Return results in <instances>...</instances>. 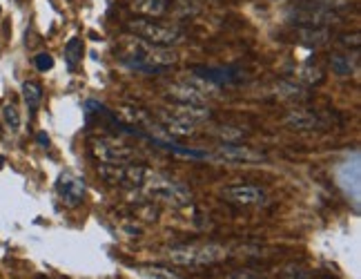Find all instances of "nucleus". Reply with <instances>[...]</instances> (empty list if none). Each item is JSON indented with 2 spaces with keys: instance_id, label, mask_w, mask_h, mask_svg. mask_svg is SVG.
<instances>
[{
  "instance_id": "nucleus-2",
  "label": "nucleus",
  "mask_w": 361,
  "mask_h": 279,
  "mask_svg": "<svg viewBox=\"0 0 361 279\" xmlns=\"http://www.w3.org/2000/svg\"><path fill=\"white\" fill-rule=\"evenodd\" d=\"M228 248L219 244H185L168 250V257L178 266H212L228 257Z\"/></svg>"
},
{
  "instance_id": "nucleus-11",
  "label": "nucleus",
  "mask_w": 361,
  "mask_h": 279,
  "mask_svg": "<svg viewBox=\"0 0 361 279\" xmlns=\"http://www.w3.org/2000/svg\"><path fill=\"white\" fill-rule=\"evenodd\" d=\"M192 72L197 78L207 81L210 85H232V83H239L241 76L234 72V69H226V67H203L197 65L192 67Z\"/></svg>"
},
{
  "instance_id": "nucleus-4",
  "label": "nucleus",
  "mask_w": 361,
  "mask_h": 279,
  "mask_svg": "<svg viewBox=\"0 0 361 279\" xmlns=\"http://www.w3.org/2000/svg\"><path fill=\"white\" fill-rule=\"evenodd\" d=\"M145 194L154 201H163L174 208H183L192 203V192L170 177H152L145 181Z\"/></svg>"
},
{
  "instance_id": "nucleus-20",
  "label": "nucleus",
  "mask_w": 361,
  "mask_h": 279,
  "mask_svg": "<svg viewBox=\"0 0 361 279\" xmlns=\"http://www.w3.org/2000/svg\"><path fill=\"white\" fill-rule=\"evenodd\" d=\"M3 121H5V125L11 132L20 130V114H18V109L13 107V105H5L3 107Z\"/></svg>"
},
{
  "instance_id": "nucleus-14",
  "label": "nucleus",
  "mask_w": 361,
  "mask_h": 279,
  "mask_svg": "<svg viewBox=\"0 0 361 279\" xmlns=\"http://www.w3.org/2000/svg\"><path fill=\"white\" fill-rule=\"evenodd\" d=\"M168 96L176 103L183 105H205V96L192 85H185V83H176V85L168 88Z\"/></svg>"
},
{
  "instance_id": "nucleus-18",
  "label": "nucleus",
  "mask_w": 361,
  "mask_h": 279,
  "mask_svg": "<svg viewBox=\"0 0 361 279\" xmlns=\"http://www.w3.org/2000/svg\"><path fill=\"white\" fill-rule=\"evenodd\" d=\"M23 99L32 112H36L40 107V101H43V88L38 85L36 81H25L23 83Z\"/></svg>"
},
{
  "instance_id": "nucleus-10",
  "label": "nucleus",
  "mask_w": 361,
  "mask_h": 279,
  "mask_svg": "<svg viewBox=\"0 0 361 279\" xmlns=\"http://www.w3.org/2000/svg\"><path fill=\"white\" fill-rule=\"evenodd\" d=\"M224 199L237 206H261L266 201V192L255 186H228L224 188Z\"/></svg>"
},
{
  "instance_id": "nucleus-22",
  "label": "nucleus",
  "mask_w": 361,
  "mask_h": 279,
  "mask_svg": "<svg viewBox=\"0 0 361 279\" xmlns=\"http://www.w3.org/2000/svg\"><path fill=\"white\" fill-rule=\"evenodd\" d=\"M279 92L281 94H288V96H293V99H301V96H305L303 92H301V88L299 85H295V83H279Z\"/></svg>"
},
{
  "instance_id": "nucleus-8",
  "label": "nucleus",
  "mask_w": 361,
  "mask_h": 279,
  "mask_svg": "<svg viewBox=\"0 0 361 279\" xmlns=\"http://www.w3.org/2000/svg\"><path fill=\"white\" fill-rule=\"evenodd\" d=\"M56 192H59V199L67 208H78L85 201V181L74 174H61L56 181Z\"/></svg>"
},
{
  "instance_id": "nucleus-12",
  "label": "nucleus",
  "mask_w": 361,
  "mask_h": 279,
  "mask_svg": "<svg viewBox=\"0 0 361 279\" xmlns=\"http://www.w3.org/2000/svg\"><path fill=\"white\" fill-rule=\"evenodd\" d=\"M159 121L165 130H168L170 134H176V136H190L194 134V130H197V123H192L183 117H178L176 112H159Z\"/></svg>"
},
{
  "instance_id": "nucleus-1",
  "label": "nucleus",
  "mask_w": 361,
  "mask_h": 279,
  "mask_svg": "<svg viewBox=\"0 0 361 279\" xmlns=\"http://www.w3.org/2000/svg\"><path fill=\"white\" fill-rule=\"evenodd\" d=\"M125 30L132 36L145 40L147 45H157V47H174L178 43H183V32L180 30L154 23L149 18H130L125 23Z\"/></svg>"
},
{
  "instance_id": "nucleus-6",
  "label": "nucleus",
  "mask_w": 361,
  "mask_h": 279,
  "mask_svg": "<svg viewBox=\"0 0 361 279\" xmlns=\"http://www.w3.org/2000/svg\"><path fill=\"white\" fill-rule=\"evenodd\" d=\"M343 13L337 3H326V0H308L295 11L297 23H303L305 27H326L330 23H339Z\"/></svg>"
},
{
  "instance_id": "nucleus-5",
  "label": "nucleus",
  "mask_w": 361,
  "mask_h": 279,
  "mask_svg": "<svg viewBox=\"0 0 361 279\" xmlns=\"http://www.w3.org/2000/svg\"><path fill=\"white\" fill-rule=\"evenodd\" d=\"M99 174L105 184L118 188H143L149 177V170L136 163H103L99 165Z\"/></svg>"
},
{
  "instance_id": "nucleus-15",
  "label": "nucleus",
  "mask_w": 361,
  "mask_h": 279,
  "mask_svg": "<svg viewBox=\"0 0 361 279\" xmlns=\"http://www.w3.org/2000/svg\"><path fill=\"white\" fill-rule=\"evenodd\" d=\"M130 5L138 16L157 18V16H163L165 9H168V0H132Z\"/></svg>"
},
{
  "instance_id": "nucleus-13",
  "label": "nucleus",
  "mask_w": 361,
  "mask_h": 279,
  "mask_svg": "<svg viewBox=\"0 0 361 279\" xmlns=\"http://www.w3.org/2000/svg\"><path fill=\"white\" fill-rule=\"evenodd\" d=\"M286 123L295 130H322V128H326V121L319 114H314V112H308V109H299V112H293V114H288Z\"/></svg>"
},
{
  "instance_id": "nucleus-16",
  "label": "nucleus",
  "mask_w": 361,
  "mask_h": 279,
  "mask_svg": "<svg viewBox=\"0 0 361 279\" xmlns=\"http://www.w3.org/2000/svg\"><path fill=\"white\" fill-rule=\"evenodd\" d=\"M330 67L337 76H350L357 69V54H332L330 56Z\"/></svg>"
},
{
  "instance_id": "nucleus-17",
  "label": "nucleus",
  "mask_w": 361,
  "mask_h": 279,
  "mask_svg": "<svg viewBox=\"0 0 361 279\" xmlns=\"http://www.w3.org/2000/svg\"><path fill=\"white\" fill-rule=\"evenodd\" d=\"M82 54H85V43H82V38H78V36L69 38V40H67V45H65L63 56H65L67 67L72 69V72L78 67V63L82 61Z\"/></svg>"
},
{
  "instance_id": "nucleus-21",
  "label": "nucleus",
  "mask_w": 361,
  "mask_h": 279,
  "mask_svg": "<svg viewBox=\"0 0 361 279\" xmlns=\"http://www.w3.org/2000/svg\"><path fill=\"white\" fill-rule=\"evenodd\" d=\"M34 65L38 72H49V69L54 67V59H51V54H38L36 59H34Z\"/></svg>"
},
{
  "instance_id": "nucleus-3",
  "label": "nucleus",
  "mask_w": 361,
  "mask_h": 279,
  "mask_svg": "<svg viewBox=\"0 0 361 279\" xmlns=\"http://www.w3.org/2000/svg\"><path fill=\"white\" fill-rule=\"evenodd\" d=\"M178 61L174 49H157V45H147L145 49L134 52L130 59H123V65L141 74H161Z\"/></svg>"
},
{
  "instance_id": "nucleus-19",
  "label": "nucleus",
  "mask_w": 361,
  "mask_h": 279,
  "mask_svg": "<svg viewBox=\"0 0 361 279\" xmlns=\"http://www.w3.org/2000/svg\"><path fill=\"white\" fill-rule=\"evenodd\" d=\"M134 273L138 279H183L176 273H172L168 268H161V266H138Z\"/></svg>"
},
{
  "instance_id": "nucleus-9",
  "label": "nucleus",
  "mask_w": 361,
  "mask_h": 279,
  "mask_svg": "<svg viewBox=\"0 0 361 279\" xmlns=\"http://www.w3.org/2000/svg\"><path fill=\"white\" fill-rule=\"evenodd\" d=\"M214 159L219 161H228V163H261L266 159V155H261V152L252 150V148H245V146H234V143H228V146H221L216 152H214Z\"/></svg>"
},
{
  "instance_id": "nucleus-23",
  "label": "nucleus",
  "mask_w": 361,
  "mask_h": 279,
  "mask_svg": "<svg viewBox=\"0 0 361 279\" xmlns=\"http://www.w3.org/2000/svg\"><path fill=\"white\" fill-rule=\"evenodd\" d=\"M226 279H261V277H259V275H255V273L241 271V273H234V275H230V277H226Z\"/></svg>"
},
{
  "instance_id": "nucleus-7",
  "label": "nucleus",
  "mask_w": 361,
  "mask_h": 279,
  "mask_svg": "<svg viewBox=\"0 0 361 279\" xmlns=\"http://www.w3.org/2000/svg\"><path fill=\"white\" fill-rule=\"evenodd\" d=\"M92 155L101 163H130L136 157V150L114 138H94Z\"/></svg>"
},
{
  "instance_id": "nucleus-25",
  "label": "nucleus",
  "mask_w": 361,
  "mask_h": 279,
  "mask_svg": "<svg viewBox=\"0 0 361 279\" xmlns=\"http://www.w3.org/2000/svg\"><path fill=\"white\" fill-rule=\"evenodd\" d=\"M341 43L350 47V38H341ZM353 45H355V47H359V36H357V34L353 36Z\"/></svg>"
},
{
  "instance_id": "nucleus-24",
  "label": "nucleus",
  "mask_w": 361,
  "mask_h": 279,
  "mask_svg": "<svg viewBox=\"0 0 361 279\" xmlns=\"http://www.w3.org/2000/svg\"><path fill=\"white\" fill-rule=\"evenodd\" d=\"M36 141H38L40 146H43V148H47V146H49V136H47L45 132H38V134H36Z\"/></svg>"
}]
</instances>
